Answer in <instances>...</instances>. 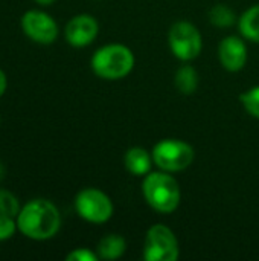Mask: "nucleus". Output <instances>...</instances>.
<instances>
[{"instance_id":"nucleus-8","label":"nucleus","mask_w":259,"mask_h":261,"mask_svg":"<svg viewBox=\"0 0 259 261\" xmlns=\"http://www.w3.org/2000/svg\"><path fill=\"white\" fill-rule=\"evenodd\" d=\"M20 24L24 35L38 44H52L60 34L58 23L53 20V17L38 9L26 11Z\"/></svg>"},{"instance_id":"nucleus-4","label":"nucleus","mask_w":259,"mask_h":261,"mask_svg":"<svg viewBox=\"0 0 259 261\" xmlns=\"http://www.w3.org/2000/svg\"><path fill=\"white\" fill-rule=\"evenodd\" d=\"M154 165L166 173H180L191 167L195 151L191 144L180 139H163L151 150Z\"/></svg>"},{"instance_id":"nucleus-3","label":"nucleus","mask_w":259,"mask_h":261,"mask_svg":"<svg viewBox=\"0 0 259 261\" xmlns=\"http://www.w3.org/2000/svg\"><path fill=\"white\" fill-rule=\"evenodd\" d=\"M136 58L133 50L121 43H111L99 47L92 60L90 66L96 76L107 81H118L131 73Z\"/></svg>"},{"instance_id":"nucleus-19","label":"nucleus","mask_w":259,"mask_h":261,"mask_svg":"<svg viewBox=\"0 0 259 261\" xmlns=\"http://www.w3.org/2000/svg\"><path fill=\"white\" fill-rule=\"evenodd\" d=\"M98 258H99L98 254H95L87 248H76L66 255L67 261H96Z\"/></svg>"},{"instance_id":"nucleus-7","label":"nucleus","mask_w":259,"mask_h":261,"mask_svg":"<svg viewBox=\"0 0 259 261\" xmlns=\"http://www.w3.org/2000/svg\"><path fill=\"white\" fill-rule=\"evenodd\" d=\"M75 210L82 220L93 225H101L113 217L114 205L104 191L90 187L76 194Z\"/></svg>"},{"instance_id":"nucleus-2","label":"nucleus","mask_w":259,"mask_h":261,"mask_svg":"<svg viewBox=\"0 0 259 261\" xmlns=\"http://www.w3.org/2000/svg\"><path fill=\"white\" fill-rule=\"evenodd\" d=\"M142 194L150 208L160 214L174 213L182 200L180 185L166 171H150L142 182Z\"/></svg>"},{"instance_id":"nucleus-6","label":"nucleus","mask_w":259,"mask_h":261,"mask_svg":"<svg viewBox=\"0 0 259 261\" xmlns=\"http://www.w3.org/2000/svg\"><path fill=\"white\" fill-rule=\"evenodd\" d=\"M179 257H180V246L174 231L162 223L153 225L145 236L143 260L177 261Z\"/></svg>"},{"instance_id":"nucleus-14","label":"nucleus","mask_w":259,"mask_h":261,"mask_svg":"<svg viewBox=\"0 0 259 261\" xmlns=\"http://www.w3.org/2000/svg\"><path fill=\"white\" fill-rule=\"evenodd\" d=\"M174 84L182 95H192L198 87V72L191 64H183L177 69Z\"/></svg>"},{"instance_id":"nucleus-20","label":"nucleus","mask_w":259,"mask_h":261,"mask_svg":"<svg viewBox=\"0 0 259 261\" xmlns=\"http://www.w3.org/2000/svg\"><path fill=\"white\" fill-rule=\"evenodd\" d=\"M6 87H8V78H6V73L0 69V98L5 95Z\"/></svg>"},{"instance_id":"nucleus-13","label":"nucleus","mask_w":259,"mask_h":261,"mask_svg":"<svg viewBox=\"0 0 259 261\" xmlns=\"http://www.w3.org/2000/svg\"><path fill=\"white\" fill-rule=\"evenodd\" d=\"M238 29L244 40L259 43V3L241 14L238 18Z\"/></svg>"},{"instance_id":"nucleus-16","label":"nucleus","mask_w":259,"mask_h":261,"mask_svg":"<svg viewBox=\"0 0 259 261\" xmlns=\"http://www.w3.org/2000/svg\"><path fill=\"white\" fill-rule=\"evenodd\" d=\"M20 210H21V206H20L18 199L11 191L0 188V213L15 219L18 216Z\"/></svg>"},{"instance_id":"nucleus-18","label":"nucleus","mask_w":259,"mask_h":261,"mask_svg":"<svg viewBox=\"0 0 259 261\" xmlns=\"http://www.w3.org/2000/svg\"><path fill=\"white\" fill-rule=\"evenodd\" d=\"M17 220L11 216L0 213V242L9 240L17 231Z\"/></svg>"},{"instance_id":"nucleus-15","label":"nucleus","mask_w":259,"mask_h":261,"mask_svg":"<svg viewBox=\"0 0 259 261\" xmlns=\"http://www.w3.org/2000/svg\"><path fill=\"white\" fill-rule=\"evenodd\" d=\"M209 21L217 28H231L235 24L237 15L227 5L218 3L209 9Z\"/></svg>"},{"instance_id":"nucleus-21","label":"nucleus","mask_w":259,"mask_h":261,"mask_svg":"<svg viewBox=\"0 0 259 261\" xmlns=\"http://www.w3.org/2000/svg\"><path fill=\"white\" fill-rule=\"evenodd\" d=\"M38 5H44V6H47V5H52L55 0H35Z\"/></svg>"},{"instance_id":"nucleus-9","label":"nucleus","mask_w":259,"mask_h":261,"mask_svg":"<svg viewBox=\"0 0 259 261\" xmlns=\"http://www.w3.org/2000/svg\"><path fill=\"white\" fill-rule=\"evenodd\" d=\"M99 34V23L90 14H78L72 17L66 28L64 37L66 41L73 47H85L92 44Z\"/></svg>"},{"instance_id":"nucleus-10","label":"nucleus","mask_w":259,"mask_h":261,"mask_svg":"<svg viewBox=\"0 0 259 261\" xmlns=\"http://www.w3.org/2000/svg\"><path fill=\"white\" fill-rule=\"evenodd\" d=\"M218 58L227 72H240L247 63V44L243 37L227 35L218 46Z\"/></svg>"},{"instance_id":"nucleus-12","label":"nucleus","mask_w":259,"mask_h":261,"mask_svg":"<svg viewBox=\"0 0 259 261\" xmlns=\"http://www.w3.org/2000/svg\"><path fill=\"white\" fill-rule=\"evenodd\" d=\"M127 251V242L119 234H107L104 236L96 246V254L102 260H118Z\"/></svg>"},{"instance_id":"nucleus-17","label":"nucleus","mask_w":259,"mask_h":261,"mask_svg":"<svg viewBox=\"0 0 259 261\" xmlns=\"http://www.w3.org/2000/svg\"><path fill=\"white\" fill-rule=\"evenodd\" d=\"M240 101L250 116L259 119V86L243 92L240 95Z\"/></svg>"},{"instance_id":"nucleus-5","label":"nucleus","mask_w":259,"mask_h":261,"mask_svg":"<svg viewBox=\"0 0 259 261\" xmlns=\"http://www.w3.org/2000/svg\"><path fill=\"white\" fill-rule=\"evenodd\" d=\"M168 44L171 52L180 61L189 63L200 57L203 49V37L191 21H176L168 31Z\"/></svg>"},{"instance_id":"nucleus-11","label":"nucleus","mask_w":259,"mask_h":261,"mask_svg":"<svg viewBox=\"0 0 259 261\" xmlns=\"http://www.w3.org/2000/svg\"><path fill=\"white\" fill-rule=\"evenodd\" d=\"M153 156L143 147H131L124 154V165L133 176H147L153 167Z\"/></svg>"},{"instance_id":"nucleus-1","label":"nucleus","mask_w":259,"mask_h":261,"mask_svg":"<svg viewBox=\"0 0 259 261\" xmlns=\"http://www.w3.org/2000/svg\"><path fill=\"white\" fill-rule=\"evenodd\" d=\"M18 231L31 240L46 242L53 239L61 228V214L47 199H32L24 203L15 217Z\"/></svg>"}]
</instances>
